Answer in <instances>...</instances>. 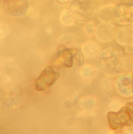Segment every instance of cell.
<instances>
[{
	"mask_svg": "<svg viewBox=\"0 0 133 134\" xmlns=\"http://www.w3.org/2000/svg\"><path fill=\"white\" fill-rule=\"evenodd\" d=\"M108 118L110 128L116 130L124 126H130L132 124L133 120L129 110L122 107L118 112H109Z\"/></svg>",
	"mask_w": 133,
	"mask_h": 134,
	"instance_id": "cell-1",
	"label": "cell"
},
{
	"mask_svg": "<svg viewBox=\"0 0 133 134\" xmlns=\"http://www.w3.org/2000/svg\"><path fill=\"white\" fill-rule=\"evenodd\" d=\"M59 76L58 72H55L51 66H47L35 80L36 90L38 91L47 90L54 85Z\"/></svg>",
	"mask_w": 133,
	"mask_h": 134,
	"instance_id": "cell-2",
	"label": "cell"
},
{
	"mask_svg": "<svg viewBox=\"0 0 133 134\" xmlns=\"http://www.w3.org/2000/svg\"><path fill=\"white\" fill-rule=\"evenodd\" d=\"M78 48L73 49L64 46L58 49L57 57L53 62L55 66L63 65L70 68L73 65V59L77 53Z\"/></svg>",
	"mask_w": 133,
	"mask_h": 134,
	"instance_id": "cell-3",
	"label": "cell"
},
{
	"mask_svg": "<svg viewBox=\"0 0 133 134\" xmlns=\"http://www.w3.org/2000/svg\"><path fill=\"white\" fill-rule=\"evenodd\" d=\"M3 4L6 12L14 17L24 15L28 8V0H4Z\"/></svg>",
	"mask_w": 133,
	"mask_h": 134,
	"instance_id": "cell-4",
	"label": "cell"
},
{
	"mask_svg": "<svg viewBox=\"0 0 133 134\" xmlns=\"http://www.w3.org/2000/svg\"><path fill=\"white\" fill-rule=\"evenodd\" d=\"M126 107L127 109L131 111L133 114V102L128 103L126 104Z\"/></svg>",
	"mask_w": 133,
	"mask_h": 134,
	"instance_id": "cell-5",
	"label": "cell"
},
{
	"mask_svg": "<svg viewBox=\"0 0 133 134\" xmlns=\"http://www.w3.org/2000/svg\"><path fill=\"white\" fill-rule=\"evenodd\" d=\"M58 2L61 4H67L70 2H72L75 0H56Z\"/></svg>",
	"mask_w": 133,
	"mask_h": 134,
	"instance_id": "cell-6",
	"label": "cell"
},
{
	"mask_svg": "<svg viewBox=\"0 0 133 134\" xmlns=\"http://www.w3.org/2000/svg\"><path fill=\"white\" fill-rule=\"evenodd\" d=\"M132 77H133V74H132Z\"/></svg>",
	"mask_w": 133,
	"mask_h": 134,
	"instance_id": "cell-7",
	"label": "cell"
}]
</instances>
